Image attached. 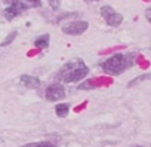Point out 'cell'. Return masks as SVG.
Wrapping results in <instances>:
<instances>
[{
  "mask_svg": "<svg viewBox=\"0 0 151 147\" xmlns=\"http://www.w3.org/2000/svg\"><path fill=\"white\" fill-rule=\"evenodd\" d=\"M89 73V68L86 67V64L80 59H74V61H70L67 64H64L59 71L56 77L61 79L62 82H79L82 80L86 75Z\"/></svg>",
  "mask_w": 151,
  "mask_h": 147,
  "instance_id": "cell-1",
  "label": "cell"
},
{
  "mask_svg": "<svg viewBox=\"0 0 151 147\" xmlns=\"http://www.w3.org/2000/svg\"><path fill=\"white\" fill-rule=\"evenodd\" d=\"M132 58L133 55H123V54H114L111 55L110 58H107L101 67L105 73H108V75H120V73H123L124 70H127L130 65H132Z\"/></svg>",
  "mask_w": 151,
  "mask_h": 147,
  "instance_id": "cell-2",
  "label": "cell"
},
{
  "mask_svg": "<svg viewBox=\"0 0 151 147\" xmlns=\"http://www.w3.org/2000/svg\"><path fill=\"white\" fill-rule=\"evenodd\" d=\"M89 24L88 21H71V22H67L62 25V33L65 34H70V36H79V34H83L86 30H88Z\"/></svg>",
  "mask_w": 151,
  "mask_h": 147,
  "instance_id": "cell-3",
  "label": "cell"
},
{
  "mask_svg": "<svg viewBox=\"0 0 151 147\" xmlns=\"http://www.w3.org/2000/svg\"><path fill=\"white\" fill-rule=\"evenodd\" d=\"M101 15L105 20V22L111 27H119L123 21V17L119 12H116L111 6H107V5L101 8Z\"/></svg>",
  "mask_w": 151,
  "mask_h": 147,
  "instance_id": "cell-4",
  "label": "cell"
},
{
  "mask_svg": "<svg viewBox=\"0 0 151 147\" xmlns=\"http://www.w3.org/2000/svg\"><path fill=\"white\" fill-rule=\"evenodd\" d=\"M65 97V89L61 83H52L46 88L45 98L47 101H59Z\"/></svg>",
  "mask_w": 151,
  "mask_h": 147,
  "instance_id": "cell-5",
  "label": "cell"
},
{
  "mask_svg": "<svg viewBox=\"0 0 151 147\" xmlns=\"http://www.w3.org/2000/svg\"><path fill=\"white\" fill-rule=\"evenodd\" d=\"M21 83L25 88H30V89H37L40 86V80L37 77H34V76H30V75L21 76Z\"/></svg>",
  "mask_w": 151,
  "mask_h": 147,
  "instance_id": "cell-6",
  "label": "cell"
},
{
  "mask_svg": "<svg viewBox=\"0 0 151 147\" xmlns=\"http://www.w3.org/2000/svg\"><path fill=\"white\" fill-rule=\"evenodd\" d=\"M49 42H50V36L49 34H43L40 37H37L34 40V46L39 48V49H46L49 46Z\"/></svg>",
  "mask_w": 151,
  "mask_h": 147,
  "instance_id": "cell-7",
  "label": "cell"
},
{
  "mask_svg": "<svg viewBox=\"0 0 151 147\" xmlns=\"http://www.w3.org/2000/svg\"><path fill=\"white\" fill-rule=\"evenodd\" d=\"M68 112H70V106L68 104H58L55 107V113H56L58 117H65L68 114Z\"/></svg>",
  "mask_w": 151,
  "mask_h": 147,
  "instance_id": "cell-8",
  "label": "cell"
},
{
  "mask_svg": "<svg viewBox=\"0 0 151 147\" xmlns=\"http://www.w3.org/2000/svg\"><path fill=\"white\" fill-rule=\"evenodd\" d=\"M151 79V73H147V75H141V76H138V77H135V79H132L129 83H127V86L130 88V86H135V85H139L141 82H144V80H150Z\"/></svg>",
  "mask_w": 151,
  "mask_h": 147,
  "instance_id": "cell-9",
  "label": "cell"
},
{
  "mask_svg": "<svg viewBox=\"0 0 151 147\" xmlns=\"http://www.w3.org/2000/svg\"><path fill=\"white\" fill-rule=\"evenodd\" d=\"M95 88H96V83H95L93 79L85 80V82H82V83L79 85V89H80V91H89V89H95Z\"/></svg>",
  "mask_w": 151,
  "mask_h": 147,
  "instance_id": "cell-10",
  "label": "cell"
},
{
  "mask_svg": "<svg viewBox=\"0 0 151 147\" xmlns=\"http://www.w3.org/2000/svg\"><path fill=\"white\" fill-rule=\"evenodd\" d=\"M17 15H18V12H17L12 6H11V8H8V9L5 11V17H6V20H9V21H11V20H14Z\"/></svg>",
  "mask_w": 151,
  "mask_h": 147,
  "instance_id": "cell-11",
  "label": "cell"
},
{
  "mask_svg": "<svg viewBox=\"0 0 151 147\" xmlns=\"http://www.w3.org/2000/svg\"><path fill=\"white\" fill-rule=\"evenodd\" d=\"M21 147H53L50 143H28V144H24Z\"/></svg>",
  "mask_w": 151,
  "mask_h": 147,
  "instance_id": "cell-12",
  "label": "cell"
},
{
  "mask_svg": "<svg viewBox=\"0 0 151 147\" xmlns=\"http://www.w3.org/2000/svg\"><path fill=\"white\" fill-rule=\"evenodd\" d=\"M17 36H18V33H17V31H12V33H11V34H9V36L2 42V46H8L11 42H14V40H15V37H17Z\"/></svg>",
  "mask_w": 151,
  "mask_h": 147,
  "instance_id": "cell-13",
  "label": "cell"
},
{
  "mask_svg": "<svg viewBox=\"0 0 151 147\" xmlns=\"http://www.w3.org/2000/svg\"><path fill=\"white\" fill-rule=\"evenodd\" d=\"M145 18L148 20V22H151V8H148V9L145 11Z\"/></svg>",
  "mask_w": 151,
  "mask_h": 147,
  "instance_id": "cell-14",
  "label": "cell"
},
{
  "mask_svg": "<svg viewBox=\"0 0 151 147\" xmlns=\"http://www.w3.org/2000/svg\"><path fill=\"white\" fill-rule=\"evenodd\" d=\"M136 147H141V146H136Z\"/></svg>",
  "mask_w": 151,
  "mask_h": 147,
  "instance_id": "cell-15",
  "label": "cell"
}]
</instances>
